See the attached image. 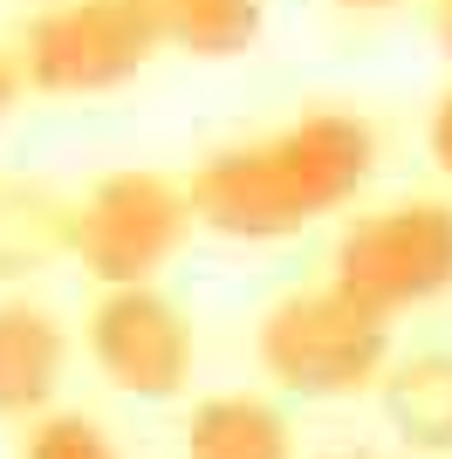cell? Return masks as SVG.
Segmentation results:
<instances>
[{
	"mask_svg": "<svg viewBox=\"0 0 452 459\" xmlns=\"http://www.w3.org/2000/svg\"><path fill=\"white\" fill-rule=\"evenodd\" d=\"M377 172V131L350 110H309L295 124L213 152L186 178L192 220L226 240H288L343 212Z\"/></svg>",
	"mask_w": 452,
	"mask_h": 459,
	"instance_id": "obj_1",
	"label": "cell"
},
{
	"mask_svg": "<svg viewBox=\"0 0 452 459\" xmlns=\"http://www.w3.org/2000/svg\"><path fill=\"white\" fill-rule=\"evenodd\" d=\"M254 357H261L267 384L288 398H309V404L363 398L391 370V316H377L370 302H357L336 281L295 288L261 316Z\"/></svg>",
	"mask_w": 452,
	"mask_h": 459,
	"instance_id": "obj_2",
	"label": "cell"
},
{
	"mask_svg": "<svg viewBox=\"0 0 452 459\" xmlns=\"http://www.w3.org/2000/svg\"><path fill=\"white\" fill-rule=\"evenodd\" d=\"M192 192L165 172H103L69 206V261L96 288H151L158 268L186 247Z\"/></svg>",
	"mask_w": 452,
	"mask_h": 459,
	"instance_id": "obj_3",
	"label": "cell"
},
{
	"mask_svg": "<svg viewBox=\"0 0 452 459\" xmlns=\"http://www.w3.org/2000/svg\"><path fill=\"white\" fill-rule=\"evenodd\" d=\"M336 288H350L377 316H404L452 295V206L446 199H397L357 212L336 240Z\"/></svg>",
	"mask_w": 452,
	"mask_h": 459,
	"instance_id": "obj_4",
	"label": "cell"
},
{
	"mask_svg": "<svg viewBox=\"0 0 452 459\" xmlns=\"http://www.w3.org/2000/svg\"><path fill=\"white\" fill-rule=\"evenodd\" d=\"M165 41L137 0H56L28 21L14 62L41 96H103L158 56Z\"/></svg>",
	"mask_w": 452,
	"mask_h": 459,
	"instance_id": "obj_5",
	"label": "cell"
},
{
	"mask_svg": "<svg viewBox=\"0 0 452 459\" xmlns=\"http://www.w3.org/2000/svg\"><path fill=\"white\" fill-rule=\"evenodd\" d=\"M83 343H90V364L103 370V384H117L124 398L165 404L192 384L199 364V343H192L186 308L171 302L165 288H103L96 308L83 316Z\"/></svg>",
	"mask_w": 452,
	"mask_h": 459,
	"instance_id": "obj_6",
	"label": "cell"
},
{
	"mask_svg": "<svg viewBox=\"0 0 452 459\" xmlns=\"http://www.w3.org/2000/svg\"><path fill=\"white\" fill-rule=\"evenodd\" d=\"M69 370V329L56 323V308L7 295L0 302V419L41 425Z\"/></svg>",
	"mask_w": 452,
	"mask_h": 459,
	"instance_id": "obj_7",
	"label": "cell"
},
{
	"mask_svg": "<svg viewBox=\"0 0 452 459\" xmlns=\"http://www.w3.org/2000/svg\"><path fill=\"white\" fill-rule=\"evenodd\" d=\"M178 459H295V432H288L282 404L261 391H213L192 404L186 432H178Z\"/></svg>",
	"mask_w": 452,
	"mask_h": 459,
	"instance_id": "obj_8",
	"label": "cell"
},
{
	"mask_svg": "<svg viewBox=\"0 0 452 459\" xmlns=\"http://www.w3.org/2000/svg\"><path fill=\"white\" fill-rule=\"evenodd\" d=\"M384 419L412 453H452V350H418L377 384Z\"/></svg>",
	"mask_w": 452,
	"mask_h": 459,
	"instance_id": "obj_9",
	"label": "cell"
},
{
	"mask_svg": "<svg viewBox=\"0 0 452 459\" xmlns=\"http://www.w3.org/2000/svg\"><path fill=\"white\" fill-rule=\"evenodd\" d=\"M137 7L151 14L165 48H186V56H206V62L254 48V35L267 21L261 0H137Z\"/></svg>",
	"mask_w": 452,
	"mask_h": 459,
	"instance_id": "obj_10",
	"label": "cell"
},
{
	"mask_svg": "<svg viewBox=\"0 0 452 459\" xmlns=\"http://www.w3.org/2000/svg\"><path fill=\"white\" fill-rule=\"evenodd\" d=\"M28 227H69V206H56L48 192H21V186L0 192V274H28L35 261H48L62 247V240L28 233Z\"/></svg>",
	"mask_w": 452,
	"mask_h": 459,
	"instance_id": "obj_11",
	"label": "cell"
},
{
	"mask_svg": "<svg viewBox=\"0 0 452 459\" xmlns=\"http://www.w3.org/2000/svg\"><path fill=\"white\" fill-rule=\"evenodd\" d=\"M21 459H124V453L110 446V432L96 419H83V411H48L41 425H28Z\"/></svg>",
	"mask_w": 452,
	"mask_h": 459,
	"instance_id": "obj_12",
	"label": "cell"
},
{
	"mask_svg": "<svg viewBox=\"0 0 452 459\" xmlns=\"http://www.w3.org/2000/svg\"><path fill=\"white\" fill-rule=\"evenodd\" d=\"M425 152H432V172L452 186V90H439L432 117H425Z\"/></svg>",
	"mask_w": 452,
	"mask_h": 459,
	"instance_id": "obj_13",
	"label": "cell"
},
{
	"mask_svg": "<svg viewBox=\"0 0 452 459\" xmlns=\"http://www.w3.org/2000/svg\"><path fill=\"white\" fill-rule=\"evenodd\" d=\"M21 90H28V76H21V62L7 56V48H0V117H7V110L21 103Z\"/></svg>",
	"mask_w": 452,
	"mask_h": 459,
	"instance_id": "obj_14",
	"label": "cell"
},
{
	"mask_svg": "<svg viewBox=\"0 0 452 459\" xmlns=\"http://www.w3.org/2000/svg\"><path fill=\"white\" fill-rule=\"evenodd\" d=\"M432 35H439V48L452 56V0H432Z\"/></svg>",
	"mask_w": 452,
	"mask_h": 459,
	"instance_id": "obj_15",
	"label": "cell"
},
{
	"mask_svg": "<svg viewBox=\"0 0 452 459\" xmlns=\"http://www.w3.org/2000/svg\"><path fill=\"white\" fill-rule=\"evenodd\" d=\"M336 7H350V14H391V7H412V0H336Z\"/></svg>",
	"mask_w": 452,
	"mask_h": 459,
	"instance_id": "obj_16",
	"label": "cell"
},
{
	"mask_svg": "<svg viewBox=\"0 0 452 459\" xmlns=\"http://www.w3.org/2000/svg\"><path fill=\"white\" fill-rule=\"evenodd\" d=\"M322 459H370V453H322Z\"/></svg>",
	"mask_w": 452,
	"mask_h": 459,
	"instance_id": "obj_17",
	"label": "cell"
}]
</instances>
